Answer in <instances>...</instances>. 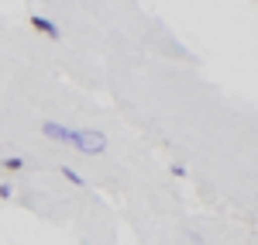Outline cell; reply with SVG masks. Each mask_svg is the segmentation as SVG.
<instances>
[{"label":"cell","mask_w":258,"mask_h":245,"mask_svg":"<svg viewBox=\"0 0 258 245\" xmlns=\"http://www.w3.org/2000/svg\"><path fill=\"white\" fill-rule=\"evenodd\" d=\"M103 145H107V138H103L100 131H76V135H73V149H80V152H86V156L103 152Z\"/></svg>","instance_id":"obj_1"},{"label":"cell","mask_w":258,"mask_h":245,"mask_svg":"<svg viewBox=\"0 0 258 245\" xmlns=\"http://www.w3.org/2000/svg\"><path fill=\"white\" fill-rule=\"evenodd\" d=\"M28 24H31L38 35H45V38H59V28H55L48 18H41V14H31V18H28Z\"/></svg>","instance_id":"obj_2"},{"label":"cell","mask_w":258,"mask_h":245,"mask_svg":"<svg viewBox=\"0 0 258 245\" xmlns=\"http://www.w3.org/2000/svg\"><path fill=\"white\" fill-rule=\"evenodd\" d=\"M41 131H45L48 138H55V142H66V145H73V135H76V131H69V128H62V124H52V121L45 124Z\"/></svg>","instance_id":"obj_3"},{"label":"cell","mask_w":258,"mask_h":245,"mask_svg":"<svg viewBox=\"0 0 258 245\" xmlns=\"http://www.w3.org/2000/svg\"><path fill=\"white\" fill-rule=\"evenodd\" d=\"M4 169H7V173H21V169H24V159H21V156H11V159H4Z\"/></svg>","instance_id":"obj_4"},{"label":"cell","mask_w":258,"mask_h":245,"mask_svg":"<svg viewBox=\"0 0 258 245\" xmlns=\"http://www.w3.org/2000/svg\"><path fill=\"white\" fill-rule=\"evenodd\" d=\"M62 176H66V180H69V183L83 186V176H80V173H76V169H69V166H66V169H62Z\"/></svg>","instance_id":"obj_5"},{"label":"cell","mask_w":258,"mask_h":245,"mask_svg":"<svg viewBox=\"0 0 258 245\" xmlns=\"http://www.w3.org/2000/svg\"><path fill=\"white\" fill-rule=\"evenodd\" d=\"M11 197H14V190H11L7 183H0V201H11Z\"/></svg>","instance_id":"obj_6"}]
</instances>
